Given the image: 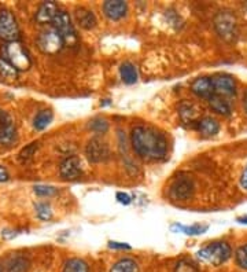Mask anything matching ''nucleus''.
<instances>
[{
  "label": "nucleus",
  "instance_id": "nucleus-25",
  "mask_svg": "<svg viewBox=\"0 0 247 272\" xmlns=\"http://www.w3.org/2000/svg\"><path fill=\"white\" fill-rule=\"evenodd\" d=\"M177 228V231L180 230L181 233L187 234V235H199V234H203L205 231H207V226H200V224H194V226H181V224H173L172 226V230Z\"/></svg>",
  "mask_w": 247,
  "mask_h": 272
},
{
  "label": "nucleus",
  "instance_id": "nucleus-17",
  "mask_svg": "<svg viewBox=\"0 0 247 272\" xmlns=\"http://www.w3.org/2000/svg\"><path fill=\"white\" fill-rule=\"evenodd\" d=\"M194 128L203 136H214L220 131V124L213 117H202L195 122Z\"/></svg>",
  "mask_w": 247,
  "mask_h": 272
},
{
  "label": "nucleus",
  "instance_id": "nucleus-1",
  "mask_svg": "<svg viewBox=\"0 0 247 272\" xmlns=\"http://www.w3.org/2000/svg\"><path fill=\"white\" fill-rule=\"evenodd\" d=\"M131 143L135 153L141 158L158 161L166 157L167 139L158 129L151 126L137 125L132 128Z\"/></svg>",
  "mask_w": 247,
  "mask_h": 272
},
{
  "label": "nucleus",
  "instance_id": "nucleus-28",
  "mask_svg": "<svg viewBox=\"0 0 247 272\" xmlns=\"http://www.w3.org/2000/svg\"><path fill=\"white\" fill-rule=\"evenodd\" d=\"M89 128H91V131L96 133H106L109 129V122L102 117H96L89 122Z\"/></svg>",
  "mask_w": 247,
  "mask_h": 272
},
{
  "label": "nucleus",
  "instance_id": "nucleus-33",
  "mask_svg": "<svg viewBox=\"0 0 247 272\" xmlns=\"http://www.w3.org/2000/svg\"><path fill=\"white\" fill-rule=\"evenodd\" d=\"M115 198H117V201L120 202V204H122V205H129L131 204V197H129V194L127 193H117V195H115Z\"/></svg>",
  "mask_w": 247,
  "mask_h": 272
},
{
  "label": "nucleus",
  "instance_id": "nucleus-35",
  "mask_svg": "<svg viewBox=\"0 0 247 272\" xmlns=\"http://www.w3.org/2000/svg\"><path fill=\"white\" fill-rule=\"evenodd\" d=\"M8 179H10V173H8V171H7L4 166L0 165V183L7 181Z\"/></svg>",
  "mask_w": 247,
  "mask_h": 272
},
{
  "label": "nucleus",
  "instance_id": "nucleus-27",
  "mask_svg": "<svg viewBox=\"0 0 247 272\" xmlns=\"http://www.w3.org/2000/svg\"><path fill=\"white\" fill-rule=\"evenodd\" d=\"M173 272H199V271H198V267H196V264H195V263H192L191 260L183 259V260H180L177 264H176Z\"/></svg>",
  "mask_w": 247,
  "mask_h": 272
},
{
  "label": "nucleus",
  "instance_id": "nucleus-13",
  "mask_svg": "<svg viewBox=\"0 0 247 272\" xmlns=\"http://www.w3.org/2000/svg\"><path fill=\"white\" fill-rule=\"evenodd\" d=\"M191 91L202 99H210L213 95H216V90H214L213 79L212 77H198L192 81L191 84Z\"/></svg>",
  "mask_w": 247,
  "mask_h": 272
},
{
  "label": "nucleus",
  "instance_id": "nucleus-20",
  "mask_svg": "<svg viewBox=\"0 0 247 272\" xmlns=\"http://www.w3.org/2000/svg\"><path fill=\"white\" fill-rule=\"evenodd\" d=\"M209 105L212 107V110H214L216 113L222 114V116H229L231 114V105L224 96L221 95H213L210 99H209Z\"/></svg>",
  "mask_w": 247,
  "mask_h": 272
},
{
  "label": "nucleus",
  "instance_id": "nucleus-38",
  "mask_svg": "<svg viewBox=\"0 0 247 272\" xmlns=\"http://www.w3.org/2000/svg\"><path fill=\"white\" fill-rule=\"evenodd\" d=\"M238 221L239 223H242V224H247V217H238Z\"/></svg>",
  "mask_w": 247,
  "mask_h": 272
},
{
  "label": "nucleus",
  "instance_id": "nucleus-21",
  "mask_svg": "<svg viewBox=\"0 0 247 272\" xmlns=\"http://www.w3.org/2000/svg\"><path fill=\"white\" fill-rule=\"evenodd\" d=\"M53 119L54 114L51 110H48V109L40 110L39 113L34 116L33 128L36 131H43V129H46V128L51 124Z\"/></svg>",
  "mask_w": 247,
  "mask_h": 272
},
{
  "label": "nucleus",
  "instance_id": "nucleus-32",
  "mask_svg": "<svg viewBox=\"0 0 247 272\" xmlns=\"http://www.w3.org/2000/svg\"><path fill=\"white\" fill-rule=\"evenodd\" d=\"M37 143H32L30 146H27V149H24L22 151H21L20 154V157L21 159H27V158H30L32 155H33V153L36 151V149H37V146H36Z\"/></svg>",
  "mask_w": 247,
  "mask_h": 272
},
{
  "label": "nucleus",
  "instance_id": "nucleus-16",
  "mask_svg": "<svg viewBox=\"0 0 247 272\" xmlns=\"http://www.w3.org/2000/svg\"><path fill=\"white\" fill-rule=\"evenodd\" d=\"M74 18L82 29H87V30L94 29L96 27V22H98L95 14L87 7H77L74 11Z\"/></svg>",
  "mask_w": 247,
  "mask_h": 272
},
{
  "label": "nucleus",
  "instance_id": "nucleus-19",
  "mask_svg": "<svg viewBox=\"0 0 247 272\" xmlns=\"http://www.w3.org/2000/svg\"><path fill=\"white\" fill-rule=\"evenodd\" d=\"M120 76L121 80L125 84H135L137 79H139V73L137 69L132 62H124L120 66Z\"/></svg>",
  "mask_w": 247,
  "mask_h": 272
},
{
  "label": "nucleus",
  "instance_id": "nucleus-5",
  "mask_svg": "<svg viewBox=\"0 0 247 272\" xmlns=\"http://www.w3.org/2000/svg\"><path fill=\"white\" fill-rule=\"evenodd\" d=\"M51 25H53V29H55L60 34V37L65 41V44L74 46L77 43V33H76V29H74L73 21H72L67 11L59 10Z\"/></svg>",
  "mask_w": 247,
  "mask_h": 272
},
{
  "label": "nucleus",
  "instance_id": "nucleus-18",
  "mask_svg": "<svg viewBox=\"0 0 247 272\" xmlns=\"http://www.w3.org/2000/svg\"><path fill=\"white\" fill-rule=\"evenodd\" d=\"M179 113H180L181 120L184 122H192V124H195L198 121L199 110L196 109L194 103H191V102H183L180 107H179Z\"/></svg>",
  "mask_w": 247,
  "mask_h": 272
},
{
  "label": "nucleus",
  "instance_id": "nucleus-37",
  "mask_svg": "<svg viewBox=\"0 0 247 272\" xmlns=\"http://www.w3.org/2000/svg\"><path fill=\"white\" fill-rule=\"evenodd\" d=\"M243 107H245V112L247 113V90L246 92H245V95H243Z\"/></svg>",
  "mask_w": 247,
  "mask_h": 272
},
{
  "label": "nucleus",
  "instance_id": "nucleus-4",
  "mask_svg": "<svg viewBox=\"0 0 247 272\" xmlns=\"http://www.w3.org/2000/svg\"><path fill=\"white\" fill-rule=\"evenodd\" d=\"M214 28L220 37L225 41H232L238 36V20L228 10H221L214 17Z\"/></svg>",
  "mask_w": 247,
  "mask_h": 272
},
{
  "label": "nucleus",
  "instance_id": "nucleus-11",
  "mask_svg": "<svg viewBox=\"0 0 247 272\" xmlns=\"http://www.w3.org/2000/svg\"><path fill=\"white\" fill-rule=\"evenodd\" d=\"M15 124L11 116L0 109V145H10L15 140Z\"/></svg>",
  "mask_w": 247,
  "mask_h": 272
},
{
  "label": "nucleus",
  "instance_id": "nucleus-31",
  "mask_svg": "<svg viewBox=\"0 0 247 272\" xmlns=\"http://www.w3.org/2000/svg\"><path fill=\"white\" fill-rule=\"evenodd\" d=\"M27 263L24 259H18L13 260V263L8 266V272H25L27 271Z\"/></svg>",
  "mask_w": 247,
  "mask_h": 272
},
{
  "label": "nucleus",
  "instance_id": "nucleus-34",
  "mask_svg": "<svg viewBox=\"0 0 247 272\" xmlns=\"http://www.w3.org/2000/svg\"><path fill=\"white\" fill-rule=\"evenodd\" d=\"M109 247H111V249H121V250H129L131 249V246L127 245V243H122V242H109Z\"/></svg>",
  "mask_w": 247,
  "mask_h": 272
},
{
  "label": "nucleus",
  "instance_id": "nucleus-2",
  "mask_svg": "<svg viewBox=\"0 0 247 272\" xmlns=\"http://www.w3.org/2000/svg\"><path fill=\"white\" fill-rule=\"evenodd\" d=\"M232 254V249L228 245L227 242H213L209 243L205 247H202L198 250L196 256L202 263H206L210 266H221L222 263H225Z\"/></svg>",
  "mask_w": 247,
  "mask_h": 272
},
{
  "label": "nucleus",
  "instance_id": "nucleus-12",
  "mask_svg": "<svg viewBox=\"0 0 247 272\" xmlns=\"http://www.w3.org/2000/svg\"><path fill=\"white\" fill-rule=\"evenodd\" d=\"M213 79L214 90L217 95L221 96H232L236 93V83L235 79L229 74H216Z\"/></svg>",
  "mask_w": 247,
  "mask_h": 272
},
{
  "label": "nucleus",
  "instance_id": "nucleus-23",
  "mask_svg": "<svg viewBox=\"0 0 247 272\" xmlns=\"http://www.w3.org/2000/svg\"><path fill=\"white\" fill-rule=\"evenodd\" d=\"M0 76L6 80H15L18 77V70L3 57H0Z\"/></svg>",
  "mask_w": 247,
  "mask_h": 272
},
{
  "label": "nucleus",
  "instance_id": "nucleus-3",
  "mask_svg": "<svg viewBox=\"0 0 247 272\" xmlns=\"http://www.w3.org/2000/svg\"><path fill=\"white\" fill-rule=\"evenodd\" d=\"M3 58H6L18 72L20 70H27L29 67L32 66L30 55L27 54L25 47L22 46L20 41L7 43L4 46V50H3Z\"/></svg>",
  "mask_w": 247,
  "mask_h": 272
},
{
  "label": "nucleus",
  "instance_id": "nucleus-30",
  "mask_svg": "<svg viewBox=\"0 0 247 272\" xmlns=\"http://www.w3.org/2000/svg\"><path fill=\"white\" fill-rule=\"evenodd\" d=\"M34 193L39 197H53L58 193V190L53 186H44V184H37L34 186Z\"/></svg>",
  "mask_w": 247,
  "mask_h": 272
},
{
  "label": "nucleus",
  "instance_id": "nucleus-26",
  "mask_svg": "<svg viewBox=\"0 0 247 272\" xmlns=\"http://www.w3.org/2000/svg\"><path fill=\"white\" fill-rule=\"evenodd\" d=\"M36 209V214L40 220H50L53 217V211H51V206L47 202H39L37 205L34 206Z\"/></svg>",
  "mask_w": 247,
  "mask_h": 272
},
{
  "label": "nucleus",
  "instance_id": "nucleus-29",
  "mask_svg": "<svg viewBox=\"0 0 247 272\" xmlns=\"http://www.w3.org/2000/svg\"><path fill=\"white\" fill-rule=\"evenodd\" d=\"M235 260H236V264L241 268L247 270V245H242L236 249Z\"/></svg>",
  "mask_w": 247,
  "mask_h": 272
},
{
  "label": "nucleus",
  "instance_id": "nucleus-10",
  "mask_svg": "<svg viewBox=\"0 0 247 272\" xmlns=\"http://www.w3.org/2000/svg\"><path fill=\"white\" fill-rule=\"evenodd\" d=\"M59 173L62 179L65 180H76L79 179L82 173V168H81V161L79 157L76 155H70L65 158L60 162Z\"/></svg>",
  "mask_w": 247,
  "mask_h": 272
},
{
  "label": "nucleus",
  "instance_id": "nucleus-22",
  "mask_svg": "<svg viewBox=\"0 0 247 272\" xmlns=\"http://www.w3.org/2000/svg\"><path fill=\"white\" fill-rule=\"evenodd\" d=\"M110 272H139V266L134 259H121L111 267Z\"/></svg>",
  "mask_w": 247,
  "mask_h": 272
},
{
  "label": "nucleus",
  "instance_id": "nucleus-15",
  "mask_svg": "<svg viewBox=\"0 0 247 272\" xmlns=\"http://www.w3.org/2000/svg\"><path fill=\"white\" fill-rule=\"evenodd\" d=\"M59 11L58 6L54 1H44L41 3L37 11H36V22L40 25H47V24H53L54 18L56 17V14Z\"/></svg>",
  "mask_w": 247,
  "mask_h": 272
},
{
  "label": "nucleus",
  "instance_id": "nucleus-8",
  "mask_svg": "<svg viewBox=\"0 0 247 272\" xmlns=\"http://www.w3.org/2000/svg\"><path fill=\"white\" fill-rule=\"evenodd\" d=\"M85 154L91 162L98 164L106 161L110 157V149L105 140H102L100 138H92L85 147Z\"/></svg>",
  "mask_w": 247,
  "mask_h": 272
},
{
  "label": "nucleus",
  "instance_id": "nucleus-9",
  "mask_svg": "<svg viewBox=\"0 0 247 272\" xmlns=\"http://www.w3.org/2000/svg\"><path fill=\"white\" fill-rule=\"evenodd\" d=\"M194 190V180L191 179L190 176H181V178H179V179H176L173 181V184L170 187V195L174 199L186 201V199L192 197Z\"/></svg>",
  "mask_w": 247,
  "mask_h": 272
},
{
  "label": "nucleus",
  "instance_id": "nucleus-7",
  "mask_svg": "<svg viewBox=\"0 0 247 272\" xmlns=\"http://www.w3.org/2000/svg\"><path fill=\"white\" fill-rule=\"evenodd\" d=\"M20 28L13 14L7 10L0 11V39L6 40L7 43L18 41Z\"/></svg>",
  "mask_w": 247,
  "mask_h": 272
},
{
  "label": "nucleus",
  "instance_id": "nucleus-6",
  "mask_svg": "<svg viewBox=\"0 0 247 272\" xmlns=\"http://www.w3.org/2000/svg\"><path fill=\"white\" fill-rule=\"evenodd\" d=\"M63 46H65V41L53 28L43 30L37 37V47L40 48L41 53L47 54V55L58 54L63 48Z\"/></svg>",
  "mask_w": 247,
  "mask_h": 272
},
{
  "label": "nucleus",
  "instance_id": "nucleus-36",
  "mask_svg": "<svg viewBox=\"0 0 247 272\" xmlns=\"http://www.w3.org/2000/svg\"><path fill=\"white\" fill-rule=\"evenodd\" d=\"M241 186L247 190V166L245 168V171L242 173V178H241Z\"/></svg>",
  "mask_w": 247,
  "mask_h": 272
},
{
  "label": "nucleus",
  "instance_id": "nucleus-24",
  "mask_svg": "<svg viewBox=\"0 0 247 272\" xmlns=\"http://www.w3.org/2000/svg\"><path fill=\"white\" fill-rule=\"evenodd\" d=\"M62 272H89L88 264L81 259L67 260Z\"/></svg>",
  "mask_w": 247,
  "mask_h": 272
},
{
  "label": "nucleus",
  "instance_id": "nucleus-14",
  "mask_svg": "<svg viewBox=\"0 0 247 272\" xmlns=\"http://www.w3.org/2000/svg\"><path fill=\"white\" fill-rule=\"evenodd\" d=\"M103 13L110 21H120L128 14V3L122 0H110L103 4Z\"/></svg>",
  "mask_w": 247,
  "mask_h": 272
}]
</instances>
